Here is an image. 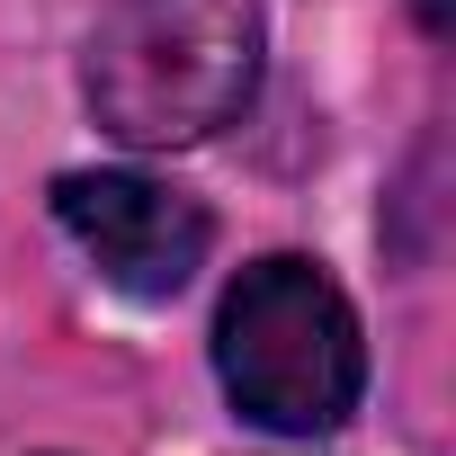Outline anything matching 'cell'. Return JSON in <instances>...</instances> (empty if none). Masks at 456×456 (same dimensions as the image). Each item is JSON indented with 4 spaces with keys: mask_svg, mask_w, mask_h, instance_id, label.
Returning a JSON list of instances; mask_svg holds the SVG:
<instances>
[{
    "mask_svg": "<svg viewBox=\"0 0 456 456\" xmlns=\"http://www.w3.org/2000/svg\"><path fill=\"white\" fill-rule=\"evenodd\" d=\"M260 54V0H117L90 37V108L143 152L206 143L251 108Z\"/></svg>",
    "mask_w": 456,
    "mask_h": 456,
    "instance_id": "obj_1",
    "label": "cell"
},
{
    "mask_svg": "<svg viewBox=\"0 0 456 456\" xmlns=\"http://www.w3.org/2000/svg\"><path fill=\"white\" fill-rule=\"evenodd\" d=\"M54 215L63 233L99 260L108 287L161 305L179 296L197 269H206V206L161 188V179H134V170H72L54 179Z\"/></svg>",
    "mask_w": 456,
    "mask_h": 456,
    "instance_id": "obj_3",
    "label": "cell"
},
{
    "mask_svg": "<svg viewBox=\"0 0 456 456\" xmlns=\"http://www.w3.org/2000/svg\"><path fill=\"white\" fill-rule=\"evenodd\" d=\"M215 367H224V394L260 429H296V438L340 429L367 385L358 314L314 260H260L233 278L215 314Z\"/></svg>",
    "mask_w": 456,
    "mask_h": 456,
    "instance_id": "obj_2",
    "label": "cell"
}]
</instances>
